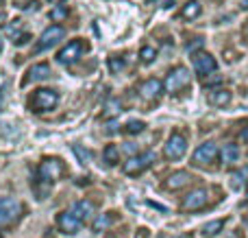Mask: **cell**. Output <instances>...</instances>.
Listing matches in <instances>:
<instances>
[{
  "label": "cell",
  "mask_w": 248,
  "mask_h": 238,
  "mask_svg": "<svg viewBox=\"0 0 248 238\" xmlns=\"http://www.w3.org/2000/svg\"><path fill=\"white\" fill-rule=\"evenodd\" d=\"M57 103H59V92L50 90V87H39L29 96V109L35 114L50 112L57 107Z\"/></svg>",
  "instance_id": "obj_1"
},
{
  "label": "cell",
  "mask_w": 248,
  "mask_h": 238,
  "mask_svg": "<svg viewBox=\"0 0 248 238\" xmlns=\"http://www.w3.org/2000/svg\"><path fill=\"white\" fill-rule=\"evenodd\" d=\"M65 175V164L59 157H44L37 166V179L44 184H52Z\"/></svg>",
  "instance_id": "obj_2"
},
{
  "label": "cell",
  "mask_w": 248,
  "mask_h": 238,
  "mask_svg": "<svg viewBox=\"0 0 248 238\" xmlns=\"http://www.w3.org/2000/svg\"><path fill=\"white\" fill-rule=\"evenodd\" d=\"M189 81H192L189 70L185 68V66H176V68H172L170 72H168L166 81H163V90L170 92V94H176V92H181L183 87H187Z\"/></svg>",
  "instance_id": "obj_3"
},
{
  "label": "cell",
  "mask_w": 248,
  "mask_h": 238,
  "mask_svg": "<svg viewBox=\"0 0 248 238\" xmlns=\"http://www.w3.org/2000/svg\"><path fill=\"white\" fill-rule=\"evenodd\" d=\"M87 42L85 39H72V42H68L65 44L63 48H61L59 52H57V61H59V64H74V61H78L83 57V52L87 51Z\"/></svg>",
  "instance_id": "obj_4"
},
{
  "label": "cell",
  "mask_w": 248,
  "mask_h": 238,
  "mask_svg": "<svg viewBox=\"0 0 248 238\" xmlns=\"http://www.w3.org/2000/svg\"><path fill=\"white\" fill-rule=\"evenodd\" d=\"M153 162H155V153L153 151H146V153H141V155L128 157V162H124L122 170H124V175H128V177H137V175L144 173V170L148 169Z\"/></svg>",
  "instance_id": "obj_5"
},
{
  "label": "cell",
  "mask_w": 248,
  "mask_h": 238,
  "mask_svg": "<svg viewBox=\"0 0 248 238\" xmlns=\"http://www.w3.org/2000/svg\"><path fill=\"white\" fill-rule=\"evenodd\" d=\"M207 204H209V192H207L205 188H196V190L187 192V195L183 197L181 210H185V212H196V210L205 208Z\"/></svg>",
  "instance_id": "obj_6"
},
{
  "label": "cell",
  "mask_w": 248,
  "mask_h": 238,
  "mask_svg": "<svg viewBox=\"0 0 248 238\" xmlns=\"http://www.w3.org/2000/svg\"><path fill=\"white\" fill-rule=\"evenodd\" d=\"M65 37V29L61 24H52V26H48L46 31H44L42 35H39V39H37V46H35V51H46V48H50V46H55V44H59L61 39Z\"/></svg>",
  "instance_id": "obj_7"
},
{
  "label": "cell",
  "mask_w": 248,
  "mask_h": 238,
  "mask_svg": "<svg viewBox=\"0 0 248 238\" xmlns=\"http://www.w3.org/2000/svg\"><path fill=\"white\" fill-rule=\"evenodd\" d=\"M185 151H187V140L181 134H172L170 138H168L166 147H163V155H166L168 160H181V157L185 155Z\"/></svg>",
  "instance_id": "obj_8"
},
{
  "label": "cell",
  "mask_w": 248,
  "mask_h": 238,
  "mask_svg": "<svg viewBox=\"0 0 248 238\" xmlns=\"http://www.w3.org/2000/svg\"><path fill=\"white\" fill-rule=\"evenodd\" d=\"M22 212V204L11 197H2L0 199V225H9L11 221H16Z\"/></svg>",
  "instance_id": "obj_9"
},
{
  "label": "cell",
  "mask_w": 248,
  "mask_h": 238,
  "mask_svg": "<svg viewBox=\"0 0 248 238\" xmlns=\"http://www.w3.org/2000/svg\"><path fill=\"white\" fill-rule=\"evenodd\" d=\"M216 157H218V147H216L214 142H205V144H201V147L194 151L192 164H196V166H209L211 162H216Z\"/></svg>",
  "instance_id": "obj_10"
},
{
  "label": "cell",
  "mask_w": 248,
  "mask_h": 238,
  "mask_svg": "<svg viewBox=\"0 0 248 238\" xmlns=\"http://www.w3.org/2000/svg\"><path fill=\"white\" fill-rule=\"evenodd\" d=\"M192 61H194V70H196L201 77H207V74L216 72V59L209 55V52H202V51L194 52Z\"/></svg>",
  "instance_id": "obj_11"
},
{
  "label": "cell",
  "mask_w": 248,
  "mask_h": 238,
  "mask_svg": "<svg viewBox=\"0 0 248 238\" xmlns=\"http://www.w3.org/2000/svg\"><path fill=\"white\" fill-rule=\"evenodd\" d=\"M163 92V83L159 79H146L144 83L140 85V96L144 101H155L159 99V94Z\"/></svg>",
  "instance_id": "obj_12"
},
{
  "label": "cell",
  "mask_w": 248,
  "mask_h": 238,
  "mask_svg": "<svg viewBox=\"0 0 248 238\" xmlns=\"http://www.w3.org/2000/svg\"><path fill=\"white\" fill-rule=\"evenodd\" d=\"M57 225H59V230L63 232V234H77L78 227H81V221H78L77 217H74L72 212H61L59 217H57Z\"/></svg>",
  "instance_id": "obj_13"
},
{
  "label": "cell",
  "mask_w": 248,
  "mask_h": 238,
  "mask_svg": "<svg viewBox=\"0 0 248 238\" xmlns=\"http://www.w3.org/2000/svg\"><path fill=\"white\" fill-rule=\"evenodd\" d=\"M52 74L50 66L48 64H35L29 68V72H26V79L24 83H37V81H46L48 77Z\"/></svg>",
  "instance_id": "obj_14"
},
{
  "label": "cell",
  "mask_w": 248,
  "mask_h": 238,
  "mask_svg": "<svg viewBox=\"0 0 248 238\" xmlns=\"http://www.w3.org/2000/svg\"><path fill=\"white\" fill-rule=\"evenodd\" d=\"M192 182V175L187 173V170H176V173H172L170 177L166 179V190H181V188H185L187 184Z\"/></svg>",
  "instance_id": "obj_15"
},
{
  "label": "cell",
  "mask_w": 248,
  "mask_h": 238,
  "mask_svg": "<svg viewBox=\"0 0 248 238\" xmlns=\"http://www.w3.org/2000/svg\"><path fill=\"white\" fill-rule=\"evenodd\" d=\"M70 212H72L81 223H85V221H90V219L94 217V204H92V201H85V199L77 201V204L72 205V210H70Z\"/></svg>",
  "instance_id": "obj_16"
},
{
  "label": "cell",
  "mask_w": 248,
  "mask_h": 238,
  "mask_svg": "<svg viewBox=\"0 0 248 238\" xmlns=\"http://www.w3.org/2000/svg\"><path fill=\"white\" fill-rule=\"evenodd\" d=\"M248 184V166H242V169H237L235 173L231 175V182H229V186H231V190H242Z\"/></svg>",
  "instance_id": "obj_17"
},
{
  "label": "cell",
  "mask_w": 248,
  "mask_h": 238,
  "mask_svg": "<svg viewBox=\"0 0 248 238\" xmlns=\"http://www.w3.org/2000/svg\"><path fill=\"white\" fill-rule=\"evenodd\" d=\"M113 221H116V214H113V212L100 214V217L94 219V223H92V230H94L96 234H98V232H105V230H109V227H111Z\"/></svg>",
  "instance_id": "obj_18"
},
{
  "label": "cell",
  "mask_w": 248,
  "mask_h": 238,
  "mask_svg": "<svg viewBox=\"0 0 248 238\" xmlns=\"http://www.w3.org/2000/svg\"><path fill=\"white\" fill-rule=\"evenodd\" d=\"M198 16H201V2H198V0H189V2H185L183 9H181V17H183V20H196Z\"/></svg>",
  "instance_id": "obj_19"
},
{
  "label": "cell",
  "mask_w": 248,
  "mask_h": 238,
  "mask_svg": "<svg viewBox=\"0 0 248 238\" xmlns=\"http://www.w3.org/2000/svg\"><path fill=\"white\" fill-rule=\"evenodd\" d=\"M220 157H222V164H233V162L240 160V149L237 144H224V149L220 151Z\"/></svg>",
  "instance_id": "obj_20"
},
{
  "label": "cell",
  "mask_w": 248,
  "mask_h": 238,
  "mask_svg": "<svg viewBox=\"0 0 248 238\" xmlns=\"http://www.w3.org/2000/svg\"><path fill=\"white\" fill-rule=\"evenodd\" d=\"M209 103L216 107H224V105L231 103V92L229 90H214L209 94Z\"/></svg>",
  "instance_id": "obj_21"
},
{
  "label": "cell",
  "mask_w": 248,
  "mask_h": 238,
  "mask_svg": "<svg viewBox=\"0 0 248 238\" xmlns=\"http://www.w3.org/2000/svg\"><path fill=\"white\" fill-rule=\"evenodd\" d=\"M103 160L107 162V166H116L120 162V149L116 144H107L103 151Z\"/></svg>",
  "instance_id": "obj_22"
},
{
  "label": "cell",
  "mask_w": 248,
  "mask_h": 238,
  "mask_svg": "<svg viewBox=\"0 0 248 238\" xmlns=\"http://www.w3.org/2000/svg\"><path fill=\"white\" fill-rule=\"evenodd\" d=\"M120 112H122V101H118V99H109V101H107V105H105L103 116H105V118H113V116H120Z\"/></svg>",
  "instance_id": "obj_23"
},
{
  "label": "cell",
  "mask_w": 248,
  "mask_h": 238,
  "mask_svg": "<svg viewBox=\"0 0 248 238\" xmlns=\"http://www.w3.org/2000/svg\"><path fill=\"white\" fill-rule=\"evenodd\" d=\"M222 227H224V219H218V221L207 223V225L202 227V234H205V236H214V234H218Z\"/></svg>",
  "instance_id": "obj_24"
},
{
  "label": "cell",
  "mask_w": 248,
  "mask_h": 238,
  "mask_svg": "<svg viewBox=\"0 0 248 238\" xmlns=\"http://www.w3.org/2000/svg\"><path fill=\"white\" fill-rule=\"evenodd\" d=\"M140 59H141V64H153L157 59V51L153 46H144L140 51Z\"/></svg>",
  "instance_id": "obj_25"
},
{
  "label": "cell",
  "mask_w": 248,
  "mask_h": 238,
  "mask_svg": "<svg viewBox=\"0 0 248 238\" xmlns=\"http://www.w3.org/2000/svg\"><path fill=\"white\" fill-rule=\"evenodd\" d=\"M144 122L141 120H128L126 125H124V134H128V136H135V134H141L144 131Z\"/></svg>",
  "instance_id": "obj_26"
},
{
  "label": "cell",
  "mask_w": 248,
  "mask_h": 238,
  "mask_svg": "<svg viewBox=\"0 0 248 238\" xmlns=\"http://www.w3.org/2000/svg\"><path fill=\"white\" fill-rule=\"evenodd\" d=\"M65 17H68V7H65V4H59V7H55L50 11L52 22H61V20H65Z\"/></svg>",
  "instance_id": "obj_27"
},
{
  "label": "cell",
  "mask_w": 248,
  "mask_h": 238,
  "mask_svg": "<svg viewBox=\"0 0 248 238\" xmlns=\"http://www.w3.org/2000/svg\"><path fill=\"white\" fill-rule=\"evenodd\" d=\"M122 68H124V61L120 57H109V70H111L113 74H118Z\"/></svg>",
  "instance_id": "obj_28"
},
{
  "label": "cell",
  "mask_w": 248,
  "mask_h": 238,
  "mask_svg": "<svg viewBox=\"0 0 248 238\" xmlns=\"http://www.w3.org/2000/svg\"><path fill=\"white\" fill-rule=\"evenodd\" d=\"M72 151L78 155V160H81V164H87V162H90V153H87V151H83V149L78 147V144H74V147H72Z\"/></svg>",
  "instance_id": "obj_29"
},
{
  "label": "cell",
  "mask_w": 248,
  "mask_h": 238,
  "mask_svg": "<svg viewBox=\"0 0 248 238\" xmlns=\"http://www.w3.org/2000/svg\"><path fill=\"white\" fill-rule=\"evenodd\" d=\"M29 39H31V35H29V33H17V35H13V44H17V46L26 44Z\"/></svg>",
  "instance_id": "obj_30"
},
{
  "label": "cell",
  "mask_w": 248,
  "mask_h": 238,
  "mask_svg": "<svg viewBox=\"0 0 248 238\" xmlns=\"http://www.w3.org/2000/svg\"><path fill=\"white\" fill-rule=\"evenodd\" d=\"M22 7H24V9H29V11H37V9H39V2H37V0H31V2L22 4Z\"/></svg>",
  "instance_id": "obj_31"
},
{
  "label": "cell",
  "mask_w": 248,
  "mask_h": 238,
  "mask_svg": "<svg viewBox=\"0 0 248 238\" xmlns=\"http://www.w3.org/2000/svg\"><path fill=\"white\" fill-rule=\"evenodd\" d=\"M240 138L244 140V142H248V127H246V129H244V131H242V134H240Z\"/></svg>",
  "instance_id": "obj_32"
},
{
  "label": "cell",
  "mask_w": 248,
  "mask_h": 238,
  "mask_svg": "<svg viewBox=\"0 0 248 238\" xmlns=\"http://www.w3.org/2000/svg\"><path fill=\"white\" fill-rule=\"evenodd\" d=\"M48 2H50V4H52V7H59V4H61V2H63V0H48Z\"/></svg>",
  "instance_id": "obj_33"
},
{
  "label": "cell",
  "mask_w": 248,
  "mask_h": 238,
  "mask_svg": "<svg viewBox=\"0 0 248 238\" xmlns=\"http://www.w3.org/2000/svg\"><path fill=\"white\" fill-rule=\"evenodd\" d=\"M242 9H248V0H242Z\"/></svg>",
  "instance_id": "obj_34"
},
{
  "label": "cell",
  "mask_w": 248,
  "mask_h": 238,
  "mask_svg": "<svg viewBox=\"0 0 248 238\" xmlns=\"http://www.w3.org/2000/svg\"><path fill=\"white\" fill-rule=\"evenodd\" d=\"M244 33H246V37H248V26H246V29H244Z\"/></svg>",
  "instance_id": "obj_35"
},
{
  "label": "cell",
  "mask_w": 248,
  "mask_h": 238,
  "mask_svg": "<svg viewBox=\"0 0 248 238\" xmlns=\"http://www.w3.org/2000/svg\"><path fill=\"white\" fill-rule=\"evenodd\" d=\"M0 48H2V37H0Z\"/></svg>",
  "instance_id": "obj_36"
},
{
  "label": "cell",
  "mask_w": 248,
  "mask_h": 238,
  "mask_svg": "<svg viewBox=\"0 0 248 238\" xmlns=\"http://www.w3.org/2000/svg\"><path fill=\"white\" fill-rule=\"evenodd\" d=\"M2 2H4V0H0V4H2Z\"/></svg>",
  "instance_id": "obj_37"
},
{
  "label": "cell",
  "mask_w": 248,
  "mask_h": 238,
  "mask_svg": "<svg viewBox=\"0 0 248 238\" xmlns=\"http://www.w3.org/2000/svg\"><path fill=\"white\" fill-rule=\"evenodd\" d=\"M146 2H150V0H146Z\"/></svg>",
  "instance_id": "obj_38"
},
{
  "label": "cell",
  "mask_w": 248,
  "mask_h": 238,
  "mask_svg": "<svg viewBox=\"0 0 248 238\" xmlns=\"http://www.w3.org/2000/svg\"><path fill=\"white\" fill-rule=\"evenodd\" d=\"M185 238H189V236H185Z\"/></svg>",
  "instance_id": "obj_39"
},
{
  "label": "cell",
  "mask_w": 248,
  "mask_h": 238,
  "mask_svg": "<svg viewBox=\"0 0 248 238\" xmlns=\"http://www.w3.org/2000/svg\"><path fill=\"white\" fill-rule=\"evenodd\" d=\"M0 238H2V236H0Z\"/></svg>",
  "instance_id": "obj_40"
}]
</instances>
